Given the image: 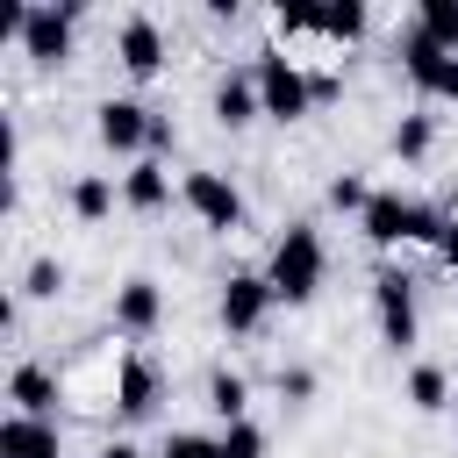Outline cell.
<instances>
[{"instance_id":"1","label":"cell","mask_w":458,"mask_h":458,"mask_svg":"<svg viewBox=\"0 0 458 458\" xmlns=\"http://www.w3.org/2000/svg\"><path fill=\"white\" fill-rule=\"evenodd\" d=\"M322 272H329L322 229H315V222H286V236H279V243H272V258H265L272 301H286V308L315 301V293H322Z\"/></svg>"},{"instance_id":"2","label":"cell","mask_w":458,"mask_h":458,"mask_svg":"<svg viewBox=\"0 0 458 458\" xmlns=\"http://www.w3.org/2000/svg\"><path fill=\"white\" fill-rule=\"evenodd\" d=\"M358 229H365V243L394 250V243H437L444 236V215L422 208V200H408V193H372V208L358 215Z\"/></svg>"},{"instance_id":"3","label":"cell","mask_w":458,"mask_h":458,"mask_svg":"<svg viewBox=\"0 0 458 458\" xmlns=\"http://www.w3.org/2000/svg\"><path fill=\"white\" fill-rule=\"evenodd\" d=\"M250 79H258V100H265V114H272V122H301V114L315 107V79H308L279 43H272V50H258Z\"/></svg>"},{"instance_id":"4","label":"cell","mask_w":458,"mask_h":458,"mask_svg":"<svg viewBox=\"0 0 458 458\" xmlns=\"http://www.w3.org/2000/svg\"><path fill=\"white\" fill-rule=\"evenodd\" d=\"M372 315H379V336H386V351H415V336H422V315H415V279L408 272H372Z\"/></svg>"},{"instance_id":"5","label":"cell","mask_w":458,"mask_h":458,"mask_svg":"<svg viewBox=\"0 0 458 458\" xmlns=\"http://www.w3.org/2000/svg\"><path fill=\"white\" fill-rule=\"evenodd\" d=\"M272 308H279V301H272V279H265V272H229V279H222V308H215V315H222L229 336H258Z\"/></svg>"},{"instance_id":"6","label":"cell","mask_w":458,"mask_h":458,"mask_svg":"<svg viewBox=\"0 0 458 458\" xmlns=\"http://www.w3.org/2000/svg\"><path fill=\"white\" fill-rule=\"evenodd\" d=\"M401 72L415 79V93H429V100H458V57L437 50V43H422L415 21L401 29Z\"/></svg>"},{"instance_id":"7","label":"cell","mask_w":458,"mask_h":458,"mask_svg":"<svg viewBox=\"0 0 458 458\" xmlns=\"http://www.w3.org/2000/svg\"><path fill=\"white\" fill-rule=\"evenodd\" d=\"M150 107L143 100H129V93H114V100H100L93 107V136L114 150V157H129V150H150Z\"/></svg>"},{"instance_id":"8","label":"cell","mask_w":458,"mask_h":458,"mask_svg":"<svg viewBox=\"0 0 458 458\" xmlns=\"http://www.w3.org/2000/svg\"><path fill=\"white\" fill-rule=\"evenodd\" d=\"M179 200H186L193 222H208V229H236V222H243V193H236V179H222V172H186V179H179Z\"/></svg>"},{"instance_id":"9","label":"cell","mask_w":458,"mask_h":458,"mask_svg":"<svg viewBox=\"0 0 458 458\" xmlns=\"http://www.w3.org/2000/svg\"><path fill=\"white\" fill-rule=\"evenodd\" d=\"M72 29H79V7H29V21H21V57L64 64V57H72Z\"/></svg>"},{"instance_id":"10","label":"cell","mask_w":458,"mask_h":458,"mask_svg":"<svg viewBox=\"0 0 458 458\" xmlns=\"http://www.w3.org/2000/svg\"><path fill=\"white\" fill-rule=\"evenodd\" d=\"M157 394H165V372L143 351H122V365H114V415L122 422H143L157 408Z\"/></svg>"},{"instance_id":"11","label":"cell","mask_w":458,"mask_h":458,"mask_svg":"<svg viewBox=\"0 0 458 458\" xmlns=\"http://www.w3.org/2000/svg\"><path fill=\"white\" fill-rule=\"evenodd\" d=\"M114 57H122L129 79H157V72H165V29H157L150 14H129V21L114 29Z\"/></svg>"},{"instance_id":"12","label":"cell","mask_w":458,"mask_h":458,"mask_svg":"<svg viewBox=\"0 0 458 458\" xmlns=\"http://www.w3.org/2000/svg\"><path fill=\"white\" fill-rule=\"evenodd\" d=\"M157 322H165V293H157V279H143V272L122 279V286H114V329H122V336H150Z\"/></svg>"},{"instance_id":"13","label":"cell","mask_w":458,"mask_h":458,"mask_svg":"<svg viewBox=\"0 0 458 458\" xmlns=\"http://www.w3.org/2000/svg\"><path fill=\"white\" fill-rule=\"evenodd\" d=\"M7 401H14V415H43V422H57V372L50 365H14L7 372Z\"/></svg>"},{"instance_id":"14","label":"cell","mask_w":458,"mask_h":458,"mask_svg":"<svg viewBox=\"0 0 458 458\" xmlns=\"http://www.w3.org/2000/svg\"><path fill=\"white\" fill-rule=\"evenodd\" d=\"M0 458H64V437L43 415H7L0 422Z\"/></svg>"},{"instance_id":"15","label":"cell","mask_w":458,"mask_h":458,"mask_svg":"<svg viewBox=\"0 0 458 458\" xmlns=\"http://www.w3.org/2000/svg\"><path fill=\"white\" fill-rule=\"evenodd\" d=\"M122 208H136V215L172 208V172H165L157 157H136V165L122 172Z\"/></svg>"},{"instance_id":"16","label":"cell","mask_w":458,"mask_h":458,"mask_svg":"<svg viewBox=\"0 0 458 458\" xmlns=\"http://www.w3.org/2000/svg\"><path fill=\"white\" fill-rule=\"evenodd\" d=\"M258 114H265L258 79H250V72H222V79H215V122H222V129H243V122H258Z\"/></svg>"},{"instance_id":"17","label":"cell","mask_w":458,"mask_h":458,"mask_svg":"<svg viewBox=\"0 0 458 458\" xmlns=\"http://www.w3.org/2000/svg\"><path fill=\"white\" fill-rule=\"evenodd\" d=\"M114 200H122V186H114L107 172H79V179H72V215H79V222H107Z\"/></svg>"},{"instance_id":"18","label":"cell","mask_w":458,"mask_h":458,"mask_svg":"<svg viewBox=\"0 0 458 458\" xmlns=\"http://www.w3.org/2000/svg\"><path fill=\"white\" fill-rule=\"evenodd\" d=\"M208 408H215V422H243L250 415V379L229 372V365H215L208 372Z\"/></svg>"},{"instance_id":"19","label":"cell","mask_w":458,"mask_h":458,"mask_svg":"<svg viewBox=\"0 0 458 458\" xmlns=\"http://www.w3.org/2000/svg\"><path fill=\"white\" fill-rule=\"evenodd\" d=\"M408 408H415V415L451 408V372H444V365H408Z\"/></svg>"},{"instance_id":"20","label":"cell","mask_w":458,"mask_h":458,"mask_svg":"<svg viewBox=\"0 0 458 458\" xmlns=\"http://www.w3.org/2000/svg\"><path fill=\"white\" fill-rule=\"evenodd\" d=\"M415 36L458 57V0H422V7H415Z\"/></svg>"},{"instance_id":"21","label":"cell","mask_w":458,"mask_h":458,"mask_svg":"<svg viewBox=\"0 0 458 458\" xmlns=\"http://www.w3.org/2000/svg\"><path fill=\"white\" fill-rule=\"evenodd\" d=\"M429 143H437V122H429V114H401V122H394V136H386V150H394L401 165H422V157H429Z\"/></svg>"},{"instance_id":"22","label":"cell","mask_w":458,"mask_h":458,"mask_svg":"<svg viewBox=\"0 0 458 458\" xmlns=\"http://www.w3.org/2000/svg\"><path fill=\"white\" fill-rule=\"evenodd\" d=\"M322 7H329V0H279V7H272V29H279L286 43H293V36H322Z\"/></svg>"},{"instance_id":"23","label":"cell","mask_w":458,"mask_h":458,"mask_svg":"<svg viewBox=\"0 0 458 458\" xmlns=\"http://www.w3.org/2000/svg\"><path fill=\"white\" fill-rule=\"evenodd\" d=\"M365 29H372V14H365L358 0H329V7H322V36H329L336 50H344V43H358Z\"/></svg>"},{"instance_id":"24","label":"cell","mask_w":458,"mask_h":458,"mask_svg":"<svg viewBox=\"0 0 458 458\" xmlns=\"http://www.w3.org/2000/svg\"><path fill=\"white\" fill-rule=\"evenodd\" d=\"M329 208H336V215H365V208H372V186H365L358 172H336V179H329Z\"/></svg>"},{"instance_id":"25","label":"cell","mask_w":458,"mask_h":458,"mask_svg":"<svg viewBox=\"0 0 458 458\" xmlns=\"http://www.w3.org/2000/svg\"><path fill=\"white\" fill-rule=\"evenodd\" d=\"M222 458H265V429L243 415V422H222Z\"/></svg>"},{"instance_id":"26","label":"cell","mask_w":458,"mask_h":458,"mask_svg":"<svg viewBox=\"0 0 458 458\" xmlns=\"http://www.w3.org/2000/svg\"><path fill=\"white\" fill-rule=\"evenodd\" d=\"M57 286H64V265H57V258H36V265L21 272V293H29V301H57Z\"/></svg>"},{"instance_id":"27","label":"cell","mask_w":458,"mask_h":458,"mask_svg":"<svg viewBox=\"0 0 458 458\" xmlns=\"http://www.w3.org/2000/svg\"><path fill=\"white\" fill-rule=\"evenodd\" d=\"M157 458H222V437H200V429H172Z\"/></svg>"},{"instance_id":"28","label":"cell","mask_w":458,"mask_h":458,"mask_svg":"<svg viewBox=\"0 0 458 458\" xmlns=\"http://www.w3.org/2000/svg\"><path fill=\"white\" fill-rule=\"evenodd\" d=\"M272 386H279V401H293V408H301V401H315V372H308V365H279V379H272Z\"/></svg>"},{"instance_id":"29","label":"cell","mask_w":458,"mask_h":458,"mask_svg":"<svg viewBox=\"0 0 458 458\" xmlns=\"http://www.w3.org/2000/svg\"><path fill=\"white\" fill-rule=\"evenodd\" d=\"M437 258H444V272L458 279V222H444V236H437Z\"/></svg>"},{"instance_id":"30","label":"cell","mask_w":458,"mask_h":458,"mask_svg":"<svg viewBox=\"0 0 458 458\" xmlns=\"http://www.w3.org/2000/svg\"><path fill=\"white\" fill-rule=\"evenodd\" d=\"M100 458H143V451H136L129 437H114V444H100Z\"/></svg>"}]
</instances>
